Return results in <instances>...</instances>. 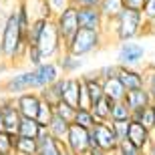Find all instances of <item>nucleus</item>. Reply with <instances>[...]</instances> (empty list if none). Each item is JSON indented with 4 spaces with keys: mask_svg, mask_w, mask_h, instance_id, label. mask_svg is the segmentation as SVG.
Returning <instances> with one entry per match:
<instances>
[{
    "mask_svg": "<svg viewBox=\"0 0 155 155\" xmlns=\"http://www.w3.org/2000/svg\"><path fill=\"white\" fill-rule=\"evenodd\" d=\"M99 8H101V12H103L105 20L111 22V20H115L121 12L125 10V0H103Z\"/></svg>",
    "mask_w": 155,
    "mask_h": 155,
    "instance_id": "25",
    "label": "nucleus"
},
{
    "mask_svg": "<svg viewBox=\"0 0 155 155\" xmlns=\"http://www.w3.org/2000/svg\"><path fill=\"white\" fill-rule=\"evenodd\" d=\"M24 61L30 64V69H36V67H40L42 63H46L38 46H28V51H26V54H24Z\"/></svg>",
    "mask_w": 155,
    "mask_h": 155,
    "instance_id": "31",
    "label": "nucleus"
},
{
    "mask_svg": "<svg viewBox=\"0 0 155 155\" xmlns=\"http://www.w3.org/2000/svg\"><path fill=\"white\" fill-rule=\"evenodd\" d=\"M75 8H99L103 0H71Z\"/></svg>",
    "mask_w": 155,
    "mask_h": 155,
    "instance_id": "40",
    "label": "nucleus"
},
{
    "mask_svg": "<svg viewBox=\"0 0 155 155\" xmlns=\"http://www.w3.org/2000/svg\"><path fill=\"white\" fill-rule=\"evenodd\" d=\"M6 131V125H4V117H2V113H0V133Z\"/></svg>",
    "mask_w": 155,
    "mask_h": 155,
    "instance_id": "43",
    "label": "nucleus"
},
{
    "mask_svg": "<svg viewBox=\"0 0 155 155\" xmlns=\"http://www.w3.org/2000/svg\"><path fill=\"white\" fill-rule=\"evenodd\" d=\"M79 99H81V77H67V89H64L63 101L71 107L79 109Z\"/></svg>",
    "mask_w": 155,
    "mask_h": 155,
    "instance_id": "20",
    "label": "nucleus"
},
{
    "mask_svg": "<svg viewBox=\"0 0 155 155\" xmlns=\"http://www.w3.org/2000/svg\"><path fill=\"white\" fill-rule=\"evenodd\" d=\"M91 139H93V147H101L105 153H109V155L117 153V149L121 145L111 121L109 123H97L91 129Z\"/></svg>",
    "mask_w": 155,
    "mask_h": 155,
    "instance_id": "6",
    "label": "nucleus"
},
{
    "mask_svg": "<svg viewBox=\"0 0 155 155\" xmlns=\"http://www.w3.org/2000/svg\"><path fill=\"white\" fill-rule=\"evenodd\" d=\"M52 117H54V107H51V105L46 103V101H42V103H40V109H38V115H36L38 125H40V127H45V129H48V125H51Z\"/></svg>",
    "mask_w": 155,
    "mask_h": 155,
    "instance_id": "30",
    "label": "nucleus"
},
{
    "mask_svg": "<svg viewBox=\"0 0 155 155\" xmlns=\"http://www.w3.org/2000/svg\"><path fill=\"white\" fill-rule=\"evenodd\" d=\"M57 64H58V69H61V73H63L64 77H73L77 71L83 67V58L71 54L69 51H64L63 54L57 58Z\"/></svg>",
    "mask_w": 155,
    "mask_h": 155,
    "instance_id": "19",
    "label": "nucleus"
},
{
    "mask_svg": "<svg viewBox=\"0 0 155 155\" xmlns=\"http://www.w3.org/2000/svg\"><path fill=\"white\" fill-rule=\"evenodd\" d=\"M143 75H145V89L149 91L151 99L155 101V67H147L143 71Z\"/></svg>",
    "mask_w": 155,
    "mask_h": 155,
    "instance_id": "36",
    "label": "nucleus"
},
{
    "mask_svg": "<svg viewBox=\"0 0 155 155\" xmlns=\"http://www.w3.org/2000/svg\"><path fill=\"white\" fill-rule=\"evenodd\" d=\"M143 16H145V20H147V24L155 22V0H147V2H145Z\"/></svg>",
    "mask_w": 155,
    "mask_h": 155,
    "instance_id": "39",
    "label": "nucleus"
},
{
    "mask_svg": "<svg viewBox=\"0 0 155 155\" xmlns=\"http://www.w3.org/2000/svg\"><path fill=\"white\" fill-rule=\"evenodd\" d=\"M147 0H125V8H131V10H141L143 12V6Z\"/></svg>",
    "mask_w": 155,
    "mask_h": 155,
    "instance_id": "41",
    "label": "nucleus"
},
{
    "mask_svg": "<svg viewBox=\"0 0 155 155\" xmlns=\"http://www.w3.org/2000/svg\"><path fill=\"white\" fill-rule=\"evenodd\" d=\"M133 111L127 107L125 101H119V103L113 105V111H111V121H131Z\"/></svg>",
    "mask_w": 155,
    "mask_h": 155,
    "instance_id": "29",
    "label": "nucleus"
},
{
    "mask_svg": "<svg viewBox=\"0 0 155 155\" xmlns=\"http://www.w3.org/2000/svg\"><path fill=\"white\" fill-rule=\"evenodd\" d=\"M0 10H2V8H0Z\"/></svg>",
    "mask_w": 155,
    "mask_h": 155,
    "instance_id": "45",
    "label": "nucleus"
},
{
    "mask_svg": "<svg viewBox=\"0 0 155 155\" xmlns=\"http://www.w3.org/2000/svg\"><path fill=\"white\" fill-rule=\"evenodd\" d=\"M64 89H67V77H61L58 81H54L52 85H48L46 89L40 91V99L46 101L51 107H57L58 103H63V97H64Z\"/></svg>",
    "mask_w": 155,
    "mask_h": 155,
    "instance_id": "15",
    "label": "nucleus"
},
{
    "mask_svg": "<svg viewBox=\"0 0 155 155\" xmlns=\"http://www.w3.org/2000/svg\"><path fill=\"white\" fill-rule=\"evenodd\" d=\"M73 125H79V127H83V129H89V131H91L93 127L97 125V119H95L91 109H77Z\"/></svg>",
    "mask_w": 155,
    "mask_h": 155,
    "instance_id": "28",
    "label": "nucleus"
},
{
    "mask_svg": "<svg viewBox=\"0 0 155 155\" xmlns=\"http://www.w3.org/2000/svg\"><path fill=\"white\" fill-rule=\"evenodd\" d=\"M40 103H42V99H40V93H36V91L24 93V95L16 97V107L20 111V115L26 117V119H36Z\"/></svg>",
    "mask_w": 155,
    "mask_h": 155,
    "instance_id": "12",
    "label": "nucleus"
},
{
    "mask_svg": "<svg viewBox=\"0 0 155 155\" xmlns=\"http://www.w3.org/2000/svg\"><path fill=\"white\" fill-rule=\"evenodd\" d=\"M125 103H127V107L135 113V111H141V109H145V107H149V105L153 103V99H151L147 89H137V91L127 93Z\"/></svg>",
    "mask_w": 155,
    "mask_h": 155,
    "instance_id": "18",
    "label": "nucleus"
},
{
    "mask_svg": "<svg viewBox=\"0 0 155 155\" xmlns=\"http://www.w3.org/2000/svg\"><path fill=\"white\" fill-rule=\"evenodd\" d=\"M153 111H155V101H153Z\"/></svg>",
    "mask_w": 155,
    "mask_h": 155,
    "instance_id": "44",
    "label": "nucleus"
},
{
    "mask_svg": "<svg viewBox=\"0 0 155 155\" xmlns=\"http://www.w3.org/2000/svg\"><path fill=\"white\" fill-rule=\"evenodd\" d=\"M127 141H131L137 149L145 151L147 147L151 145V141H153V133L147 131L141 123H135V121H131V127H129V137H127Z\"/></svg>",
    "mask_w": 155,
    "mask_h": 155,
    "instance_id": "16",
    "label": "nucleus"
},
{
    "mask_svg": "<svg viewBox=\"0 0 155 155\" xmlns=\"http://www.w3.org/2000/svg\"><path fill=\"white\" fill-rule=\"evenodd\" d=\"M79 24H81V28L105 30L107 20H105L101 8H79Z\"/></svg>",
    "mask_w": 155,
    "mask_h": 155,
    "instance_id": "13",
    "label": "nucleus"
},
{
    "mask_svg": "<svg viewBox=\"0 0 155 155\" xmlns=\"http://www.w3.org/2000/svg\"><path fill=\"white\" fill-rule=\"evenodd\" d=\"M0 45H2V51H4V57L8 63H16L18 58H24V54L28 51V38L22 35L16 8L10 10L2 20Z\"/></svg>",
    "mask_w": 155,
    "mask_h": 155,
    "instance_id": "1",
    "label": "nucleus"
},
{
    "mask_svg": "<svg viewBox=\"0 0 155 155\" xmlns=\"http://www.w3.org/2000/svg\"><path fill=\"white\" fill-rule=\"evenodd\" d=\"M54 115H58L61 119L73 123V121H75V115H77V109H75V107H71V105H67L63 101V103H58L57 107H54Z\"/></svg>",
    "mask_w": 155,
    "mask_h": 155,
    "instance_id": "32",
    "label": "nucleus"
},
{
    "mask_svg": "<svg viewBox=\"0 0 155 155\" xmlns=\"http://www.w3.org/2000/svg\"><path fill=\"white\" fill-rule=\"evenodd\" d=\"M99 77L103 81H109V79H117L119 77V71H121V64H103V67H99Z\"/></svg>",
    "mask_w": 155,
    "mask_h": 155,
    "instance_id": "33",
    "label": "nucleus"
},
{
    "mask_svg": "<svg viewBox=\"0 0 155 155\" xmlns=\"http://www.w3.org/2000/svg\"><path fill=\"white\" fill-rule=\"evenodd\" d=\"M103 89H105V97L111 99L113 103H119V101H125L127 97V89L123 87V83L117 79H109V81H103Z\"/></svg>",
    "mask_w": 155,
    "mask_h": 155,
    "instance_id": "21",
    "label": "nucleus"
},
{
    "mask_svg": "<svg viewBox=\"0 0 155 155\" xmlns=\"http://www.w3.org/2000/svg\"><path fill=\"white\" fill-rule=\"evenodd\" d=\"M105 38H107V35H105L103 30L81 28L79 32L75 35V38L67 45V48H64V51H69L71 54H75V57L83 58V57H87V54H91V52H97L99 48L103 46Z\"/></svg>",
    "mask_w": 155,
    "mask_h": 155,
    "instance_id": "3",
    "label": "nucleus"
},
{
    "mask_svg": "<svg viewBox=\"0 0 155 155\" xmlns=\"http://www.w3.org/2000/svg\"><path fill=\"white\" fill-rule=\"evenodd\" d=\"M115 155H145V153L141 149H137L131 141H123V143L119 145V149H117Z\"/></svg>",
    "mask_w": 155,
    "mask_h": 155,
    "instance_id": "37",
    "label": "nucleus"
},
{
    "mask_svg": "<svg viewBox=\"0 0 155 155\" xmlns=\"http://www.w3.org/2000/svg\"><path fill=\"white\" fill-rule=\"evenodd\" d=\"M0 155H14V147H12V135L2 131L0 133Z\"/></svg>",
    "mask_w": 155,
    "mask_h": 155,
    "instance_id": "35",
    "label": "nucleus"
},
{
    "mask_svg": "<svg viewBox=\"0 0 155 155\" xmlns=\"http://www.w3.org/2000/svg\"><path fill=\"white\" fill-rule=\"evenodd\" d=\"M0 113L4 117V125H6V133H18V127L22 123V115H20V111L16 107V99L12 97H0Z\"/></svg>",
    "mask_w": 155,
    "mask_h": 155,
    "instance_id": "10",
    "label": "nucleus"
},
{
    "mask_svg": "<svg viewBox=\"0 0 155 155\" xmlns=\"http://www.w3.org/2000/svg\"><path fill=\"white\" fill-rule=\"evenodd\" d=\"M71 125H73V123H69V121L61 119L58 115H54V117H52V121H51V125H48V133H51V137H54L57 141L64 143L67 137H69Z\"/></svg>",
    "mask_w": 155,
    "mask_h": 155,
    "instance_id": "22",
    "label": "nucleus"
},
{
    "mask_svg": "<svg viewBox=\"0 0 155 155\" xmlns=\"http://www.w3.org/2000/svg\"><path fill=\"white\" fill-rule=\"evenodd\" d=\"M113 28V36L119 45L123 42H131L135 40L139 35H143L145 26H147V20H145L143 12L141 10H131V8H125L115 20L107 22Z\"/></svg>",
    "mask_w": 155,
    "mask_h": 155,
    "instance_id": "2",
    "label": "nucleus"
},
{
    "mask_svg": "<svg viewBox=\"0 0 155 155\" xmlns=\"http://www.w3.org/2000/svg\"><path fill=\"white\" fill-rule=\"evenodd\" d=\"M36 46L40 48L45 61L58 58L64 52V42H63V38H61V32H58V28H57L54 18H52V20H46L45 28H42V35H40Z\"/></svg>",
    "mask_w": 155,
    "mask_h": 155,
    "instance_id": "5",
    "label": "nucleus"
},
{
    "mask_svg": "<svg viewBox=\"0 0 155 155\" xmlns=\"http://www.w3.org/2000/svg\"><path fill=\"white\" fill-rule=\"evenodd\" d=\"M42 131H45V127H40L38 121L36 119H26V117H22V123L18 127V135H20V137H26V139H38Z\"/></svg>",
    "mask_w": 155,
    "mask_h": 155,
    "instance_id": "26",
    "label": "nucleus"
},
{
    "mask_svg": "<svg viewBox=\"0 0 155 155\" xmlns=\"http://www.w3.org/2000/svg\"><path fill=\"white\" fill-rule=\"evenodd\" d=\"M64 145H67V147H69L75 155L89 153V149L93 147L91 131H89V129H83V127H79V125H71L69 137H67Z\"/></svg>",
    "mask_w": 155,
    "mask_h": 155,
    "instance_id": "8",
    "label": "nucleus"
},
{
    "mask_svg": "<svg viewBox=\"0 0 155 155\" xmlns=\"http://www.w3.org/2000/svg\"><path fill=\"white\" fill-rule=\"evenodd\" d=\"M143 57H145L143 45H139V42H135V40L123 42V45H119V51H117V64L135 69V67L143 61Z\"/></svg>",
    "mask_w": 155,
    "mask_h": 155,
    "instance_id": "9",
    "label": "nucleus"
},
{
    "mask_svg": "<svg viewBox=\"0 0 155 155\" xmlns=\"http://www.w3.org/2000/svg\"><path fill=\"white\" fill-rule=\"evenodd\" d=\"M119 81L123 83V87L129 91H137V89H145V75L137 69L131 67H121L119 71Z\"/></svg>",
    "mask_w": 155,
    "mask_h": 155,
    "instance_id": "14",
    "label": "nucleus"
},
{
    "mask_svg": "<svg viewBox=\"0 0 155 155\" xmlns=\"http://www.w3.org/2000/svg\"><path fill=\"white\" fill-rule=\"evenodd\" d=\"M54 22H57V28H58V32H61V38H63V42H64V48H67V45L75 38V35L81 30L79 8L69 6L67 10H63L61 14L54 16Z\"/></svg>",
    "mask_w": 155,
    "mask_h": 155,
    "instance_id": "7",
    "label": "nucleus"
},
{
    "mask_svg": "<svg viewBox=\"0 0 155 155\" xmlns=\"http://www.w3.org/2000/svg\"><path fill=\"white\" fill-rule=\"evenodd\" d=\"M63 151H64V143H61V141H57L54 137H51L48 129H45V131L40 133L38 153L36 155H63Z\"/></svg>",
    "mask_w": 155,
    "mask_h": 155,
    "instance_id": "17",
    "label": "nucleus"
},
{
    "mask_svg": "<svg viewBox=\"0 0 155 155\" xmlns=\"http://www.w3.org/2000/svg\"><path fill=\"white\" fill-rule=\"evenodd\" d=\"M46 4L51 6L52 14L57 16V14H61L63 10H67L69 6H73V2H71V0H46Z\"/></svg>",
    "mask_w": 155,
    "mask_h": 155,
    "instance_id": "38",
    "label": "nucleus"
},
{
    "mask_svg": "<svg viewBox=\"0 0 155 155\" xmlns=\"http://www.w3.org/2000/svg\"><path fill=\"white\" fill-rule=\"evenodd\" d=\"M143 153H145V155H155V135H153V141H151V145L143 151Z\"/></svg>",
    "mask_w": 155,
    "mask_h": 155,
    "instance_id": "42",
    "label": "nucleus"
},
{
    "mask_svg": "<svg viewBox=\"0 0 155 155\" xmlns=\"http://www.w3.org/2000/svg\"><path fill=\"white\" fill-rule=\"evenodd\" d=\"M113 101L107 97H103L101 101H97V103L93 105V115H95V119H97V123H109L111 121V111H113Z\"/></svg>",
    "mask_w": 155,
    "mask_h": 155,
    "instance_id": "24",
    "label": "nucleus"
},
{
    "mask_svg": "<svg viewBox=\"0 0 155 155\" xmlns=\"http://www.w3.org/2000/svg\"><path fill=\"white\" fill-rule=\"evenodd\" d=\"M38 153V139H26L18 135L14 143V155H36Z\"/></svg>",
    "mask_w": 155,
    "mask_h": 155,
    "instance_id": "27",
    "label": "nucleus"
},
{
    "mask_svg": "<svg viewBox=\"0 0 155 155\" xmlns=\"http://www.w3.org/2000/svg\"><path fill=\"white\" fill-rule=\"evenodd\" d=\"M111 125H113V129H115V133H117V139H119L121 143H123V141H127L131 121H111Z\"/></svg>",
    "mask_w": 155,
    "mask_h": 155,
    "instance_id": "34",
    "label": "nucleus"
},
{
    "mask_svg": "<svg viewBox=\"0 0 155 155\" xmlns=\"http://www.w3.org/2000/svg\"><path fill=\"white\" fill-rule=\"evenodd\" d=\"M30 91L38 93V89H36V75H35L32 69L16 73V75H8L0 83V93L4 97L16 99V97H20L24 93H30Z\"/></svg>",
    "mask_w": 155,
    "mask_h": 155,
    "instance_id": "4",
    "label": "nucleus"
},
{
    "mask_svg": "<svg viewBox=\"0 0 155 155\" xmlns=\"http://www.w3.org/2000/svg\"><path fill=\"white\" fill-rule=\"evenodd\" d=\"M131 121L141 123L147 131H151L155 135V111H153V103H151L149 107L141 109V111H135V113H133V117H131Z\"/></svg>",
    "mask_w": 155,
    "mask_h": 155,
    "instance_id": "23",
    "label": "nucleus"
},
{
    "mask_svg": "<svg viewBox=\"0 0 155 155\" xmlns=\"http://www.w3.org/2000/svg\"><path fill=\"white\" fill-rule=\"evenodd\" d=\"M32 71H35V75H36V89H38V93L63 77L57 61H46V63H42L40 67H36Z\"/></svg>",
    "mask_w": 155,
    "mask_h": 155,
    "instance_id": "11",
    "label": "nucleus"
}]
</instances>
